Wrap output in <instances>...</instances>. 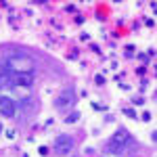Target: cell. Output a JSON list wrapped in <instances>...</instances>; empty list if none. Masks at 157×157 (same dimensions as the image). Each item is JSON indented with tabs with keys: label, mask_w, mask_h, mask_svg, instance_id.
<instances>
[{
	"label": "cell",
	"mask_w": 157,
	"mask_h": 157,
	"mask_svg": "<svg viewBox=\"0 0 157 157\" xmlns=\"http://www.w3.org/2000/svg\"><path fill=\"white\" fill-rule=\"evenodd\" d=\"M4 69L11 71V73H17V71H34V65L27 57H21V55H11L7 57L4 61Z\"/></svg>",
	"instance_id": "7a4b0ae2"
},
{
	"label": "cell",
	"mask_w": 157,
	"mask_h": 157,
	"mask_svg": "<svg viewBox=\"0 0 157 157\" xmlns=\"http://www.w3.org/2000/svg\"><path fill=\"white\" fill-rule=\"evenodd\" d=\"M73 105H75V92H73L71 88L61 90V94L55 99V107H57L59 111H65V109H69V107H73Z\"/></svg>",
	"instance_id": "3957f363"
},
{
	"label": "cell",
	"mask_w": 157,
	"mask_h": 157,
	"mask_svg": "<svg viewBox=\"0 0 157 157\" xmlns=\"http://www.w3.org/2000/svg\"><path fill=\"white\" fill-rule=\"evenodd\" d=\"M52 149H55V153H59V155H67V153L73 149V138L67 136V134H59V136L55 138V142H52Z\"/></svg>",
	"instance_id": "5b68a950"
},
{
	"label": "cell",
	"mask_w": 157,
	"mask_h": 157,
	"mask_svg": "<svg viewBox=\"0 0 157 157\" xmlns=\"http://www.w3.org/2000/svg\"><path fill=\"white\" fill-rule=\"evenodd\" d=\"M128 144H132V138H130V134H128L124 128H119V130L111 136V140L105 144V151H107V153H115V155H119V153L126 151Z\"/></svg>",
	"instance_id": "6da1fadb"
},
{
	"label": "cell",
	"mask_w": 157,
	"mask_h": 157,
	"mask_svg": "<svg viewBox=\"0 0 157 157\" xmlns=\"http://www.w3.org/2000/svg\"><path fill=\"white\" fill-rule=\"evenodd\" d=\"M142 119H144V122H149V119H151V113H149V111H144V113H142Z\"/></svg>",
	"instance_id": "8fae6325"
},
{
	"label": "cell",
	"mask_w": 157,
	"mask_h": 157,
	"mask_svg": "<svg viewBox=\"0 0 157 157\" xmlns=\"http://www.w3.org/2000/svg\"><path fill=\"white\" fill-rule=\"evenodd\" d=\"M77 119H80V113L75 111V113H71V115L65 117V124H73V122H77Z\"/></svg>",
	"instance_id": "52a82bcc"
},
{
	"label": "cell",
	"mask_w": 157,
	"mask_h": 157,
	"mask_svg": "<svg viewBox=\"0 0 157 157\" xmlns=\"http://www.w3.org/2000/svg\"><path fill=\"white\" fill-rule=\"evenodd\" d=\"M138 59H140L142 63H147V61H149V57H147V55H138Z\"/></svg>",
	"instance_id": "4fadbf2b"
},
{
	"label": "cell",
	"mask_w": 157,
	"mask_h": 157,
	"mask_svg": "<svg viewBox=\"0 0 157 157\" xmlns=\"http://www.w3.org/2000/svg\"><path fill=\"white\" fill-rule=\"evenodd\" d=\"M0 130H2V126H0Z\"/></svg>",
	"instance_id": "5bb4252c"
},
{
	"label": "cell",
	"mask_w": 157,
	"mask_h": 157,
	"mask_svg": "<svg viewBox=\"0 0 157 157\" xmlns=\"http://www.w3.org/2000/svg\"><path fill=\"white\" fill-rule=\"evenodd\" d=\"M97 84H105V77L103 75H97Z\"/></svg>",
	"instance_id": "7c38bea8"
},
{
	"label": "cell",
	"mask_w": 157,
	"mask_h": 157,
	"mask_svg": "<svg viewBox=\"0 0 157 157\" xmlns=\"http://www.w3.org/2000/svg\"><path fill=\"white\" fill-rule=\"evenodd\" d=\"M92 109H94V111H101V109H105V107H101L99 103H92Z\"/></svg>",
	"instance_id": "30bf717a"
},
{
	"label": "cell",
	"mask_w": 157,
	"mask_h": 157,
	"mask_svg": "<svg viewBox=\"0 0 157 157\" xmlns=\"http://www.w3.org/2000/svg\"><path fill=\"white\" fill-rule=\"evenodd\" d=\"M65 11H67V13H75V7H73V4H67Z\"/></svg>",
	"instance_id": "9c48e42d"
},
{
	"label": "cell",
	"mask_w": 157,
	"mask_h": 157,
	"mask_svg": "<svg viewBox=\"0 0 157 157\" xmlns=\"http://www.w3.org/2000/svg\"><path fill=\"white\" fill-rule=\"evenodd\" d=\"M9 77H11V84L23 86V88H29L34 84V80H36L34 71H17V73H9Z\"/></svg>",
	"instance_id": "277c9868"
},
{
	"label": "cell",
	"mask_w": 157,
	"mask_h": 157,
	"mask_svg": "<svg viewBox=\"0 0 157 157\" xmlns=\"http://www.w3.org/2000/svg\"><path fill=\"white\" fill-rule=\"evenodd\" d=\"M124 113H126V115H128V117H136V113H134V111H132V109H124Z\"/></svg>",
	"instance_id": "ba28073f"
},
{
	"label": "cell",
	"mask_w": 157,
	"mask_h": 157,
	"mask_svg": "<svg viewBox=\"0 0 157 157\" xmlns=\"http://www.w3.org/2000/svg\"><path fill=\"white\" fill-rule=\"evenodd\" d=\"M17 113V105L9 97H0V115L2 117H13Z\"/></svg>",
	"instance_id": "8992f818"
}]
</instances>
